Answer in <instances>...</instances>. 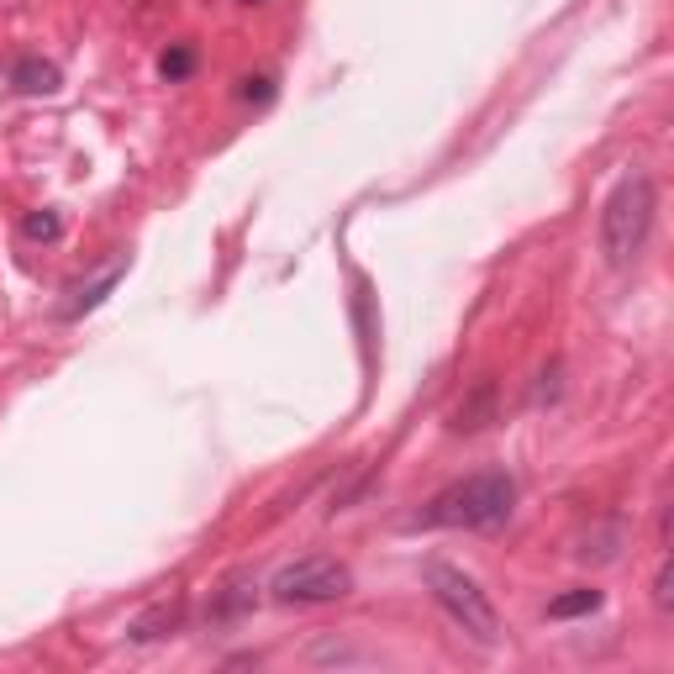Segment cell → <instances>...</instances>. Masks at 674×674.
<instances>
[{
	"instance_id": "cell-3",
	"label": "cell",
	"mask_w": 674,
	"mask_h": 674,
	"mask_svg": "<svg viewBox=\"0 0 674 674\" xmlns=\"http://www.w3.org/2000/svg\"><path fill=\"white\" fill-rule=\"evenodd\" d=\"M422 579H427V590H433L437 611H443L469 643H480V649H496V643H501V617H496L490 596L480 590V579L464 575L448 558H427V564H422Z\"/></svg>"
},
{
	"instance_id": "cell-11",
	"label": "cell",
	"mask_w": 674,
	"mask_h": 674,
	"mask_svg": "<svg viewBox=\"0 0 674 674\" xmlns=\"http://www.w3.org/2000/svg\"><path fill=\"white\" fill-rule=\"evenodd\" d=\"M195 69H200V53H195V43H168V48L159 53V74H164L168 85H185Z\"/></svg>"
},
{
	"instance_id": "cell-8",
	"label": "cell",
	"mask_w": 674,
	"mask_h": 674,
	"mask_svg": "<svg viewBox=\"0 0 674 674\" xmlns=\"http://www.w3.org/2000/svg\"><path fill=\"white\" fill-rule=\"evenodd\" d=\"M253 606H259V585H253L248 575H232L217 590V601L206 606V617H211V622H238V617H248Z\"/></svg>"
},
{
	"instance_id": "cell-2",
	"label": "cell",
	"mask_w": 674,
	"mask_h": 674,
	"mask_svg": "<svg viewBox=\"0 0 674 674\" xmlns=\"http://www.w3.org/2000/svg\"><path fill=\"white\" fill-rule=\"evenodd\" d=\"M653 217H659V191L653 180L638 168V174H622L617 191L606 195L601 206V253L611 269H632L643 259V248L653 238Z\"/></svg>"
},
{
	"instance_id": "cell-15",
	"label": "cell",
	"mask_w": 674,
	"mask_h": 674,
	"mask_svg": "<svg viewBox=\"0 0 674 674\" xmlns=\"http://www.w3.org/2000/svg\"><path fill=\"white\" fill-rule=\"evenodd\" d=\"M653 601L670 606V569H659V579H653Z\"/></svg>"
},
{
	"instance_id": "cell-14",
	"label": "cell",
	"mask_w": 674,
	"mask_h": 674,
	"mask_svg": "<svg viewBox=\"0 0 674 674\" xmlns=\"http://www.w3.org/2000/svg\"><path fill=\"white\" fill-rule=\"evenodd\" d=\"M238 100L242 106H269V100H274V79H269V74H248V79H238Z\"/></svg>"
},
{
	"instance_id": "cell-7",
	"label": "cell",
	"mask_w": 674,
	"mask_h": 674,
	"mask_svg": "<svg viewBox=\"0 0 674 674\" xmlns=\"http://www.w3.org/2000/svg\"><path fill=\"white\" fill-rule=\"evenodd\" d=\"M121 274H127V259H117V264L106 269V274H100V280H90V285H74L69 290V301H64V322H79V316H90L100 306V301H106V295H111V290L121 285Z\"/></svg>"
},
{
	"instance_id": "cell-12",
	"label": "cell",
	"mask_w": 674,
	"mask_h": 674,
	"mask_svg": "<svg viewBox=\"0 0 674 674\" xmlns=\"http://www.w3.org/2000/svg\"><path fill=\"white\" fill-rule=\"evenodd\" d=\"M490 406H496V385H480L475 401H464L454 411V433H480L485 422H490Z\"/></svg>"
},
{
	"instance_id": "cell-5",
	"label": "cell",
	"mask_w": 674,
	"mask_h": 674,
	"mask_svg": "<svg viewBox=\"0 0 674 674\" xmlns=\"http://www.w3.org/2000/svg\"><path fill=\"white\" fill-rule=\"evenodd\" d=\"M58 85H64V69H58L53 58L22 53V58L11 64V90H17V96H58Z\"/></svg>"
},
{
	"instance_id": "cell-16",
	"label": "cell",
	"mask_w": 674,
	"mask_h": 674,
	"mask_svg": "<svg viewBox=\"0 0 674 674\" xmlns=\"http://www.w3.org/2000/svg\"><path fill=\"white\" fill-rule=\"evenodd\" d=\"M242 6H264V0H242Z\"/></svg>"
},
{
	"instance_id": "cell-13",
	"label": "cell",
	"mask_w": 674,
	"mask_h": 674,
	"mask_svg": "<svg viewBox=\"0 0 674 674\" xmlns=\"http://www.w3.org/2000/svg\"><path fill=\"white\" fill-rule=\"evenodd\" d=\"M22 238L26 242H58V238H64V217H58V211H26V217H22Z\"/></svg>"
},
{
	"instance_id": "cell-6",
	"label": "cell",
	"mask_w": 674,
	"mask_h": 674,
	"mask_svg": "<svg viewBox=\"0 0 674 674\" xmlns=\"http://www.w3.org/2000/svg\"><path fill=\"white\" fill-rule=\"evenodd\" d=\"M180 627H185V601H159L127 627V638H132V643H159V638H174Z\"/></svg>"
},
{
	"instance_id": "cell-4",
	"label": "cell",
	"mask_w": 674,
	"mask_h": 674,
	"mask_svg": "<svg viewBox=\"0 0 674 674\" xmlns=\"http://www.w3.org/2000/svg\"><path fill=\"white\" fill-rule=\"evenodd\" d=\"M354 590V569L333 554H306L295 564H280L269 579V601L280 606H333Z\"/></svg>"
},
{
	"instance_id": "cell-9",
	"label": "cell",
	"mask_w": 674,
	"mask_h": 674,
	"mask_svg": "<svg viewBox=\"0 0 674 674\" xmlns=\"http://www.w3.org/2000/svg\"><path fill=\"white\" fill-rule=\"evenodd\" d=\"M622 543H627V528L622 522H606L601 532H585V537H579L575 558H585V564H617V558H622Z\"/></svg>"
},
{
	"instance_id": "cell-1",
	"label": "cell",
	"mask_w": 674,
	"mask_h": 674,
	"mask_svg": "<svg viewBox=\"0 0 674 674\" xmlns=\"http://www.w3.org/2000/svg\"><path fill=\"white\" fill-rule=\"evenodd\" d=\"M517 475L480 469L469 480H454L411 517V528H464V532H501L517 511Z\"/></svg>"
},
{
	"instance_id": "cell-10",
	"label": "cell",
	"mask_w": 674,
	"mask_h": 674,
	"mask_svg": "<svg viewBox=\"0 0 674 674\" xmlns=\"http://www.w3.org/2000/svg\"><path fill=\"white\" fill-rule=\"evenodd\" d=\"M601 606H606L601 590L575 585V590H564V596H554V601H548V617H554V622H569V617H590V611H601Z\"/></svg>"
}]
</instances>
